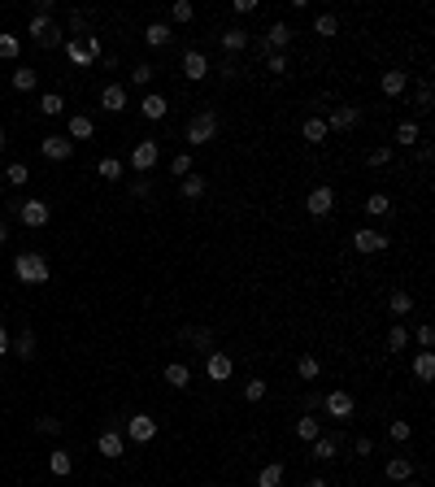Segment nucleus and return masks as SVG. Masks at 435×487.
Returning <instances> with one entry per match:
<instances>
[{"mask_svg": "<svg viewBox=\"0 0 435 487\" xmlns=\"http://www.w3.org/2000/svg\"><path fill=\"white\" fill-rule=\"evenodd\" d=\"M13 274H18L26 287H44L48 283V262L40 253H18L13 257Z\"/></svg>", "mask_w": 435, "mask_h": 487, "instance_id": "nucleus-1", "label": "nucleus"}, {"mask_svg": "<svg viewBox=\"0 0 435 487\" xmlns=\"http://www.w3.org/2000/svg\"><path fill=\"white\" fill-rule=\"evenodd\" d=\"M66 57L74 61L78 70L96 66V57H101V35H74V40H66Z\"/></svg>", "mask_w": 435, "mask_h": 487, "instance_id": "nucleus-2", "label": "nucleus"}, {"mask_svg": "<svg viewBox=\"0 0 435 487\" xmlns=\"http://www.w3.org/2000/svg\"><path fill=\"white\" fill-rule=\"evenodd\" d=\"M214 135H218V113H214V109H205V113H196V118L187 122V144H191V148L209 144Z\"/></svg>", "mask_w": 435, "mask_h": 487, "instance_id": "nucleus-3", "label": "nucleus"}, {"mask_svg": "<svg viewBox=\"0 0 435 487\" xmlns=\"http://www.w3.org/2000/svg\"><path fill=\"white\" fill-rule=\"evenodd\" d=\"M331 209H335V187L331 183H318L309 196H305V214L309 218H327Z\"/></svg>", "mask_w": 435, "mask_h": 487, "instance_id": "nucleus-4", "label": "nucleus"}, {"mask_svg": "<svg viewBox=\"0 0 435 487\" xmlns=\"http://www.w3.org/2000/svg\"><path fill=\"white\" fill-rule=\"evenodd\" d=\"M26 35L35 40V44H44V48H57L61 44V26L48 22V13H35V18L26 22Z\"/></svg>", "mask_w": 435, "mask_h": 487, "instance_id": "nucleus-5", "label": "nucleus"}, {"mask_svg": "<svg viewBox=\"0 0 435 487\" xmlns=\"http://www.w3.org/2000/svg\"><path fill=\"white\" fill-rule=\"evenodd\" d=\"M13 214H18V222H22V226H48L53 209H48L44 200H35V196H31V200H18V205H13Z\"/></svg>", "mask_w": 435, "mask_h": 487, "instance_id": "nucleus-6", "label": "nucleus"}, {"mask_svg": "<svg viewBox=\"0 0 435 487\" xmlns=\"http://www.w3.org/2000/svg\"><path fill=\"white\" fill-rule=\"evenodd\" d=\"M157 161H161V144L157 139H139L135 148H131V170L135 174H148Z\"/></svg>", "mask_w": 435, "mask_h": 487, "instance_id": "nucleus-7", "label": "nucleus"}, {"mask_svg": "<svg viewBox=\"0 0 435 487\" xmlns=\"http://www.w3.org/2000/svg\"><path fill=\"white\" fill-rule=\"evenodd\" d=\"M126 435H131V444H153L157 440V418L153 413H131L126 418Z\"/></svg>", "mask_w": 435, "mask_h": 487, "instance_id": "nucleus-8", "label": "nucleus"}, {"mask_svg": "<svg viewBox=\"0 0 435 487\" xmlns=\"http://www.w3.org/2000/svg\"><path fill=\"white\" fill-rule=\"evenodd\" d=\"M205 375H209V383H227V379H235V357L231 352H209V361H205Z\"/></svg>", "mask_w": 435, "mask_h": 487, "instance_id": "nucleus-9", "label": "nucleus"}, {"mask_svg": "<svg viewBox=\"0 0 435 487\" xmlns=\"http://www.w3.org/2000/svg\"><path fill=\"white\" fill-rule=\"evenodd\" d=\"M352 248H357L361 257H375V253L388 248V235L375 231V226H366V231H352Z\"/></svg>", "mask_w": 435, "mask_h": 487, "instance_id": "nucleus-10", "label": "nucleus"}, {"mask_svg": "<svg viewBox=\"0 0 435 487\" xmlns=\"http://www.w3.org/2000/svg\"><path fill=\"white\" fill-rule=\"evenodd\" d=\"M322 409H327L335 422H348L352 413H357V404H352L348 392H327V396H322Z\"/></svg>", "mask_w": 435, "mask_h": 487, "instance_id": "nucleus-11", "label": "nucleus"}, {"mask_svg": "<svg viewBox=\"0 0 435 487\" xmlns=\"http://www.w3.org/2000/svg\"><path fill=\"white\" fill-rule=\"evenodd\" d=\"M40 153H44L48 161H70L74 144H70L66 135H44V139H40Z\"/></svg>", "mask_w": 435, "mask_h": 487, "instance_id": "nucleus-12", "label": "nucleus"}, {"mask_svg": "<svg viewBox=\"0 0 435 487\" xmlns=\"http://www.w3.org/2000/svg\"><path fill=\"white\" fill-rule=\"evenodd\" d=\"M183 74L191 78V83H201V78H209V57L201 53V48H187V53H183Z\"/></svg>", "mask_w": 435, "mask_h": 487, "instance_id": "nucleus-13", "label": "nucleus"}, {"mask_svg": "<svg viewBox=\"0 0 435 487\" xmlns=\"http://www.w3.org/2000/svg\"><path fill=\"white\" fill-rule=\"evenodd\" d=\"M357 122H361V109H357V105H340V109L327 118V131H352Z\"/></svg>", "mask_w": 435, "mask_h": 487, "instance_id": "nucleus-14", "label": "nucleus"}, {"mask_svg": "<svg viewBox=\"0 0 435 487\" xmlns=\"http://www.w3.org/2000/svg\"><path fill=\"white\" fill-rule=\"evenodd\" d=\"M126 101H131V96H126L122 83H105V87H101V109H105V113H122Z\"/></svg>", "mask_w": 435, "mask_h": 487, "instance_id": "nucleus-15", "label": "nucleus"}, {"mask_svg": "<svg viewBox=\"0 0 435 487\" xmlns=\"http://www.w3.org/2000/svg\"><path fill=\"white\" fill-rule=\"evenodd\" d=\"M379 87H383V96H388V101H396V96H405V87H409V74H405V70H383Z\"/></svg>", "mask_w": 435, "mask_h": 487, "instance_id": "nucleus-16", "label": "nucleus"}, {"mask_svg": "<svg viewBox=\"0 0 435 487\" xmlns=\"http://www.w3.org/2000/svg\"><path fill=\"white\" fill-rule=\"evenodd\" d=\"M139 113H144V118H148V122H161V118H166V113H170V101H166V96H161V92H148V96H144V101H139Z\"/></svg>", "mask_w": 435, "mask_h": 487, "instance_id": "nucleus-17", "label": "nucleus"}, {"mask_svg": "<svg viewBox=\"0 0 435 487\" xmlns=\"http://www.w3.org/2000/svg\"><path fill=\"white\" fill-rule=\"evenodd\" d=\"M96 135V122L87 118V113H70V122H66V139H92Z\"/></svg>", "mask_w": 435, "mask_h": 487, "instance_id": "nucleus-18", "label": "nucleus"}, {"mask_svg": "<svg viewBox=\"0 0 435 487\" xmlns=\"http://www.w3.org/2000/svg\"><path fill=\"white\" fill-rule=\"evenodd\" d=\"M96 452H101V457H109V461H118L122 452H126V440H122L118 431H105L101 440H96Z\"/></svg>", "mask_w": 435, "mask_h": 487, "instance_id": "nucleus-19", "label": "nucleus"}, {"mask_svg": "<svg viewBox=\"0 0 435 487\" xmlns=\"http://www.w3.org/2000/svg\"><path fill=\"white\" fill-rule=\"evenodd\" d=\"M161 375H166V387H174V392H183V387L191 383V370H187L183 361H166V370H161Z\"/></svg>", "mask_w": 435, "mask_h": 487, "instance_id": "nucleus-20", "label": "nucleus"}, {"mask_svg": "<svg viewBox=\"0 0 435 487\" xmlns=\"http://www.w3.org/2000/svg\"><path fill=\"white\" fill-rule=\"evenodd\" d=\"M287 44H292V26H287V22H275V26L266 31V40H262V48H266V53H270V48L279 53V48H287Z\"/></svg>", "mask_w": 435, "mask_h": 487, "instance_id": "nucleus-21", "label": "nucleus"}, {"mask_svg": "<svg viewBox=\"0 0 435 487\" xmlns=\"http://www.w3.org/2000/svg\"><path fill=\"white\" fill-rule=\"evenodd\" d=\"M309 457L314 461H335V457H340V440H335V435H318Z\"/></svg>", "mask_w": 435, "mask_h": 487, "instance_id": "nucleus-22", "label": "nucleus"}, {"mask_svg": "<svg viewBox=\"0 0 435 487\" xmlns=\"http://www.w3.org/2000/svg\"><path fill=\"white\" fill-rule=\"evenodd\" d=\"M170 40H174V31L166 22H148V26H144V44H148V48H166Z\"/></svg>", "mask_w": 435, "mask_h": 487, "instance_id": "nucleus-23", "label": "nucleus"}, {"mask_svg": "<svg viewBox=\"0 0 435 487\" xmlns=\"http://www.w3.org/2000/svg\"><path fill=\"white\" fill-rule=\"evenodd\" d=\"M300 135H305V144H327V118H305V126H300Z\"/></svg>", "mask_w": 435, "mask_h": 487, "instance_id": "nucleus-24", "label": "nucleus"}, {"mask_svg": "<svg viewBox=\"0 0 435 487\" xmlns=\"http://www.w3.org/2000/svg\"><path fill=\"white\" fill-rule=\"evenodd\" d=\"M292 431H296V440H305V444H314V440H318V435H322V422H318V418H309V413H300Z\"/></svg>", "mask_w": 435, "mask_h": 487, "instance_id": "nucleus-25", "label": "nucleus"}, {"mask_svg": "<svg viewBox=\"0 0 435 487\" xmlns=\"http://www.w3.org/2000/svg\"><path fill=\"white\" fill-rule=\"evenodd\" d=\"M40 113H44V118H61V113H66V96H61V92H44L40 96Z\"/></svg>", "mask_w": 435, "mask_h": 487, "instance_id": "nucleus-26", "label": "nucleus"}, {"mask_svg": "<svg viewBox=\"0 0 435 487\" xmlns=\"http://www.w3.org/2000/svg\"><path fill=\"white\" fill-rule=\"evenodd\" d=\"M48 470H53L57 479H66L70 470H74V457H70L66 448H53V452H48Z\"/></svg>", "mask_w": 435, "mask_h": 487, "instance_id": "nucleus-27", "label": "nucleus"}, {"mask_svg": "<svg viewBox=\"0 0 435 487\" xmlns=\"http://www.w3.org/2000/svg\"><path fill=\"white\" fill-rule=\"evenodd\" d=\"M222 48H227V53L235 57V53H244V48H248V31H239V26H231V31H222Z\"/></svg>", "mask_w": 435, "mask_h": 487, "instance_id": "nucleus-28", "label": "nucleus"}, {"mask_svg": "<svg viewBox=\"0 0 435 487\" xmlns=\"http://www.w3.org/2000/svg\"><path fill=\"white\" fill-rule=\"evenodd\" d=\"M413 379L418 383H431L435 379V352H418L413 357Z\"/></svg>", "mask_w": 435, "mask_h": 487, "instance_id": "nucleus-29", "label": "nucleus"}, {"mask_svg": "<svg viewBox=\"0 0 435 487\" xmlns=\"http://www.w3.org/2000/svg\"><path fill=\"white\" fill-rule=\"evenodd\" d=\"M388 314L392 318H409L413 314V296H409V291H392V296H388Z\"/></svg>", "mask_w": 435, "mask_h": 487, "instance_id": "nucleus-30", "label": "nucleus"}, {"mask_svg": "<svg viewBox=\"0 0 435 487\" xmlns=\"http://www.w3.org/2000/svg\"><path fill=\"white\" fill-rule=\"evenodd\" d=\"M388 479H392V483H409V479H413V461H409V457H392V461H388Z\"/></svg>", "mask_w": 435, "mask_h": 487, "instance_id": "nucleus-31", "label": "nucleus"}, {"mask_svg": "<svg viewBox=\"0 0 435 487\" xmlns=\"http://www.w3.org/2000/svg\"><path fill=\"white\" fill-rule=\"evenodd\" d=\"M283 483V461H270L257 470V487H279Z\"/></svg>", "mask_w": 435, "mask_h": 487, "instance_id": "nucleus-32", "label": "nucleus"}, {"mask_svg": "<svg viewBox=\"0 0 435 487\" xmlns=\"http://www.w3.org/2000/svg\"><path fill=\"white\" fill-rule=\"evenodd\" d=\"M96 174H101V178H105V183H118V178L126 174V166H122V161H118V157H105V161H101V166H96Z\"/></svg>", "mask_w": 435, "mask_h": 487, "instance_id": "nucleus-33", "label": "nucleus"}, {"mask_svg": "<svg viewBox=\"0 0 435 487\" xmlns=\"http://www.w3.org/2000/svg\"><path fill=\"white\" fill-rule=\"evenodd\" d=\"M205 187H209V183H205V178H201V174H187V178H183V183H179V191H183V200H201V196H205Z\"/></svg>", "mask_w": 435, "mask_h": 487, "instance_id": "nucleus-34", "label": "nucleus"}, {"mask_svg": "<svg viewBox=\"0 0 435 487\" xmlns=\"http://www.w3.org/2000/svg\"><path fill=\"white\" fill-rule=\"evenodd\" d=\"M314 35H322V40L340 35V18H335V13H318V22H314Z\"/></svg>", "mask_w": 435, "mask_h": 487, "instance_id": "nucleus-35", "label": "nucleus"}, {"mask_svg": "<svg viewBox=\"0 0 435 487\" xmlns=\"http://www.w3.org/2000/svg\"><path fill=\"white\" fill-rule=\"evenodd\" d=\"M366 214L370 218H388L392 214V200L383 196V191H375V196H366Z\"/></svg>", "mask_w": 435, "mask_h": 487, "instance_id": "nucleus-36", "label": "nucleus"}, {"mask_svg": "<svg viewBox=\"0 0 435 487\" xmlns=\"http://www.w3.org/2000/svg\"><path fill=\"white\" fill-rule=\"evenodd\" d=\"M296 375H300L305 383H314V379L322 375V366H318V357H314V352H305L300 361H296Z\"/></svg>", "mask_w": 435, "mask_h": 487, "instance_id": "nucleus-37", "label": "nucleus"}, {"mask_svg": "<svg viewBox=\"0 0 435 487\" xmlns=\"http://www.w3.org/2000/svg\"><path fill=\"white\" fill-rule=\"evenodd\" d=\"M418 139H423V131H418V122H400V126H396V144H400V148H413Z\"/></svg>", "mask_w": 435, "mask_h": 487, "instance_id": "nucleus-38", "label": "nucleus"}, {"mask_svg": "<svg viewBox=\"0 0 435 487\" xmlns=\"http://www.w3.org/2000/svg\"><path fill=\"white\" fill-rule=\"evenodd\" d=\"M5 183H9V187H26V183H31V170H26V161H13V166L5 170Z\"/></svg>", "mask_w": 435, "mask_h": 487, "instance_id": "nucleus-39", "label": "nucleus"}, {"mask_svg": "<svg viewBox=\"0 0 435 487\" xmlns=\"http://www.w3.org/2000/svg\"><path fill=\"white\" fill-rule=\"evenodd\" d=\"M18 53H22V40L9 35V31H0V61H13Z\"/></svg>", "mask_w": 435, "mask_h": 487, "instance_id": "nucleus-40", "label": "nucleus"}, {"mask_svg": "<svg viewBox=\"0 0 435 487\" xmlns=\"http://www.w3.org/2000/svg\"><path fill=\"white\" fill-rule=\"evenodd\" d=\"M35 83H40V74L31 70V66H22V70H13V87L18 92H35Z\"/></svg>", "mask_w": 435, "mask_h": 487, "instance_id": "nucleus-41", "label": "nucleus"}, {"mask_svg": "<svg viewBox=\"0 0 435 487\" xmlns=\"http://www.w3.org/2000/svg\"><path fill=\"white\" fill-rule=\"evenodd\" d=\"M388 348H392V352H405V348H409V331L400 327V322H396V327L388 331Z\"/></svg>", "mask_w": 435, "mask_h": 487, "instance_id": "nucleus-42", "label": "nucleus"}, {"mask_svg": "<svg viewBox=\"0 0 435 487\" xmlns=\"http://www.w3.org/2000/svg\"><path fill=\"white\" fill-rule=\"evenodd\" d=\"M388 435H392V440H396V444H405V440H409V435H413V427H409V422H405V418H392V427H388Z\"/></svg>", "mask_w": 435, "mask_h": 487, "instance_id": "nucleus-43", "label": "nucleus"}, {"mask_svg": "<svg viewBox=\"0 0 435 487\" xmlns=\"http://www.w3.org/2000/svg\"><path fill=\"white\" fill-rule=\"evenodd\" d=\"M170 18H174V22H191V18H196V9H191L187 0H174V5H170Z\"/></svg>", "mask_w": 435, "mask_h": 487, "instance_id": "nucleus-44", "label": "nucleus"}, {"mask_svg": "<svg viewBox=\"0 0 435 487\" xmlns=\"http://www.w3.org/2000/svg\"><path fill=\"white\" fill-rule=\"evenodd\" d=\"M244 400H253V404L266 400V379H248V383H244Z\"/></svg>", "mask_w": 435, "mask_h": 487, "instance_id": "nucleus-45", "label": "nucleus"}, {"mask_svg": "<svg viewBox=\"0 0 435 487\" xmlns=\"http://www.w3.org/2000/svg\"><path fill=\"white\" fill-rule=\"evenodd\" d=\"M153 74H157V70L148 66V61H139V66L131 70V83H135V87H144V83H153Z\"/></svg>", "mask_w": 435, "mask_h": 487, "instance_id": "nucleus-46", "label": "nucleus"}, {"mask_svg": "<svg viewBox=\"0 0 435 487\" xmlns=\"http://www.w3.org/2000/svg\"><path fill=\"white\" fill-rule=\"evenodd\" d=\"M413 339H418V348H423V352H431V344H435V331H431V322H423V327L413 331Z\"/></svg>", "mask_w": 435, "mask_h": 487, "instance_id": "nucleus-47", "label": "nucleus"}, {"mask_svg": "<svg viewBox=\"0 0 435 487\" xmlns=\"http://www.w3.org/2000/svg\"><path fill=\"white\" fill-rule=\"evenodd\" d=\"M170 174L187 178V174H191V153H179V157H174V161H170Z\"/></svg>", "mask_w": 435, "mask_h": 487, "instance_id": "nucleus-48", "label": "nucleus"}, {"mask_svg": "<svg viewBox=\"0 0 435 487\" xmlns=\"http://www.w3.org/2000/svg\"><path fill=\"white\" fill-rule=\"evenodd\" d=\"M266 70L270 74H287V57L283 53H266Z\"/></svg>", "mask_w": 435, "mask_h": 487, "instance_id": "nucleus-49", "label": "nucleus"}, {"mask_svg": "<svg viewBox=\"0 0 435 487\" xmlns=\"http://www.w3.org/2000/svg\"><path fill=\"white\" fill-rule=\"evenodd\" d=\"M13 348H18L22 357H35V335H31V331H22V335H18V344H13Z\"/></svg>", "mask_w": 435, "mask_h": 487, "instance_id": "nucleus-50", "label": "nucleus"}, {"mask_svg": "<svg viewBox=\"0 0 435 487\" xmlns=\"http://www.w3.org/2000/svg\"><path fill=\"white\" fill-rule=\"evenodd\" d=\"M370 166H388V161H392V148H370Z\"/></svg>", "mask_w": 435, "mask_h": 487, "instance_id": "nucleus-51", "label": "nucleus"}, {"mask_svg": "<svg viewBox=\"0 0 435 487\" xmlns=\"http://www.w3.org/2000/svg\"><path fill=\"white\" fill-rule=\"evenodd\" d=\"M352 452H357V457H370V452H375V444L361 435V440H352Z\"/></svg>", "mask_w": 435, "mask_h": 487, "instance_id": "nucleus-52", "label": "nucleus"}, {"mask_svg": "<svg viewBox=\"0 0 435 487\" xmlns=\"http://www.w3.org/2000/svg\"><path fill=\"white\" fill-rule=\"evenodd\" d=\"M235 13H239V18H248V13H257V0H235Z\"/></svg>", "mask_w": 435, "mask_h": 487, "instance_id": "nucleus-53", "label": "nucleus"}, {"mask_svg": "<svg viewBox=\"0 0 435 487\" xmlns=\"http://www.w3.org/2000/svg\"><path fill=\"white\" fill-rule=\"evenodd\" d=\"M40 431H44V435H57L61 422H57V418H40Z\"/></svg>", "mask_w": 435, "mask_h": 487, "instance_id": "nucleus-54", "label": "nucleus"}, {"mask_svg": "<svg viewBox=\"0 0 435 487\" xmlns=\"http://www.w3.org/2000/svg\"><path fill=\"white\" fill-rule=\"evenodd\" d=\"M305 409H322V392H309V396H305Z\"/></svg>", "mask_w": 435, "mask_h": 487, "instance_id": "nucleus-55", "label": "nucleus"}, {"mask_svg": "<svg viewBox=\"0 0 435 487\" xmlns=\"http://www.w3.org/2000/svg\"><path fill=\"white\" fill-rule=\"evenodd\" d=\"M9 348H13V344H9V331H5V327H0V357H5Z\"/></svg>", "mask_w": 435, "mask_h": 487, "instance_id": "nucleus-56", "label": "nucleus"}, {"mask_svg": "<svg viewBox=\"0 0 435 487\" xmlns=\"http://www.w3.org/2000/svg\"><path fill=\"white\" fill-rule=\"evenodd\" d=\"M305 487H331L327 479H309V483H305Z\"/></svg>", "mask_w": 435, "mask_h": 487, "instance_id": "nucleus-57", "label": "nucleus"}, {"mask_svg": "<svg viewBox=\"0 0 435 487\" xmlns=\"http://www.w3.org/2000/svg\"><path fill=\"white\" fill-rule=\"evenodd\" d=\"M5 239H9V226H5V222H0V244H5Z\"/></svg>", "mask_w": 435, "mask_h": 487, "instance_id": "nucleus-58", "label": "nucleus"}, {"mask_svg": "<svg viewBox=\"0 0 435 487\" xmlns=\"http://www.w3.org/2000/svg\"><path fill=\"white\" fill-rule=\"evenodd\" d=\"M5 144H9V139H5V126H0V148H5Z\"/></svg>", "mask_w": 435, "mask_h": 487, "instance_id": "nucleus-59", "label": "nucleus"}]
</instances>
